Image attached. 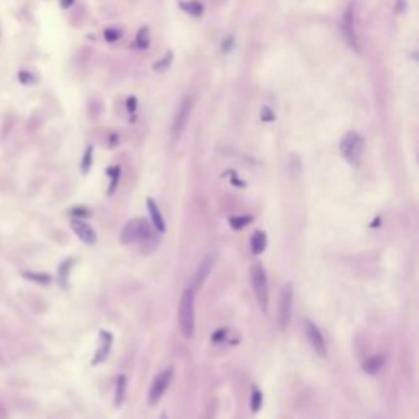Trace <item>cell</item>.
Returning <instances> with one entry per match:
<instances>
[{
	"mask_svg": "<svg viewBox=\"0 0 419 419\" xmlns=\"http://www.w3.org/2000/svg\"><path fill=\"white\" fill-rule=\"evenodd\" d=\"M179 327L185 338H192L195 331V295L192 288H185L179 301Z\"/></svg>",
	"mask_w": 419,
	"mask_h": 419,
	"instance_id": "1",
	"label": "cell"
},
{
	"mask_svg": "<svg viewBox=\"0 0 419 419\" xmlns=\"http://www.w3.org/2000/svg\"><path fill=\"white\" fill-rule=\"evenodd\" d=\"M250 282H252L259 306L262 311H267L269 308V283H267V274L261 264H254L250 267Z\"/></svg>",
	"mask_w": 419,
	"mask_h": 419,
	"instance_id": "4",
	"label": "cell"
},
{
	"mask_svg": "<svg viewBox=\"0 0 419 419\" xmlns=\"http://www.w3.org/2000/svg\"><path fill=\"white\" fill-rule=\"evenodd\" d=\"M180 7L184 8L185 12H187V14H190V15H193V16H200L202 14H203V7L200 5V3H197V2H188V3H180Z\"/></svg>",
	"mask_w": 419,
	"mask_h": 419,
	"instance_id": "23",
	"label": "cell"
},
{
	"mask_svg": "<svg viewBox=\"0 0 419 419\" xmlns=\"http://www.w3.org/2000/svg\"><path fill=\"white\" fill-rule=\"evenodd\" d=\"M339 151L351 166H358L362 161V154H364V138L356 131L345 133L341 140Z\"/></svg>",
	"mask_w": 419,
	"mask_h": 419,
	"instance_id": "2",
	"label": "cell"
},
{
	"mask_svg": "<svg viewBox=\"0 0 419 419\" xmlns=\"http://www.w3.org/2000/svg\"><path fill=\"white\" fill-rule=\"evenodd\" d=\"M151 237V226L146 219L136 218L124 224L120 241L122 244H135L140 241H148Z\"/></svg>",
	"mask_w": 419,
	"mask_h": 419,
	"instance_id": "3",
	"label": "cell"
},
{
	"mask_svg": "<svg viewBox=\"0 0 419 419\" xmlns=\"http://www.w3.org/2000/svg\"><path fill=\"white\" fill-rule=\"evenodd\" d=\"M120 167H110L109 169V175L111 177V182H110V187H109V193H113L116 185H118V180H120Z\"/></svg>",
	"mask_w": 419,
	"mask_h": 419,
	"instance_id": "26",
	"label": "cell"
},
{
	"mask_svg": "<svg viewBox=\"0 0 419 419\" xmlns=\"http://www.w3.org/2000/svg\"><path fill=\"white\" fill-rule=\"evenodd\" d=\"M126 390H128V380L124 375H120L118 380H116V388H115V406L116 408H120V406L124 403Z\"/></svg>",
	"mask_w": 419,
	"mask_h": 419,
	"instance_id": "16",
	"label": "cell"
},
{
	"mask_svg": "<svg viewBox=\"0 0 419 419\" xmlns=\"http://www.w3.org/2000/svg\"><path fill=\"white\" fill-rule=\"evenodd\" d=\"M136 45L138 47H148L149 45V30L148 28H141L138 31V36H136Z\"/></svg>",
	"mask_w": 419,
	"mask_h": 419,
	"instance_id": "25",
	"label": "cell"
},
{
	"mask_svg": "<svg viewBox=\"0 0 419 419\" xmlns=\"http://www.w3.org/2000/svg\"><path fill=\"white\" fill-rule=\"evenodd\" d=\"M148 210H149V215H151V221H153L154 228L157 230L159 233H164L166 231V221H164V217L159 210L157 203H155L153 198H148Z\"/></svg>",
	"mask_w": 419,
	"mask_h": 419,
	"instance_id": "13",
	"label": "cell"
},
{
	"mask_svg": "<svg viewBox=\"0 0 419 419\" xmlns=\"http://www.w3.org/2000/svg\"><path fill=\"white\" fill-rule=\"evenodd\" d=\"M250 221H252V217H248V215H243V217H231L230 219H228L230 226H231L234 231L243 230L246 224H249Z\"/></svg>",
	"mask_w": 419,
	"mask_h": 419,
	"instance_id": "20",
	"label": "cell"
},
{
	"mask_svg": "<svg viewBox=\"0 0 419 419\" xmlns=\"http://www.w3.org/2000/svg\"><path fill=\"white\" fill-rule=\"evenodd\" d=\"M250 250H252V254H256V256H259V254H262L267 248V234L264 231H256L252 236H250Z\"/></svg>",
	"mask_w": 419,
	"mask_h": 419,
	"instance_id": "15",
	"label": "cell"
},
{
	"mask_svg": "<svg viewBox=\"0 0 419 419\" xmlns=\"http://www.w3.org/2000/svg\"><path fill=\"white\" fill-rule=\"evenodd\" d=\"M159 419H167V416H166V414H162V416L159 418Z\"/></svg>",
	"mask_w": 419,
	"mask_h": 419,
	"instance_id": "32",
	"label": "cell"
},
{
	"mask_svg": "<svg viewBox=\"0 0 419 419\" xmlns=\"http://www.w3.org/2000/svg\"><path fill=\"white\" fill-rule=\"evenodd\" d=\"M213 265H215V256H213V254H210V256H206L205 261H203L202 264L198 265L195 275H193V279H192V287L193 288H197V290H198V288H200L202 285L206 282L208 275L211 274ZM193 288H192V290H193Z\"/></svg>",
	"mask_w": 419,
	"mask_h": 419,
	"instance_id": "12",
	"label": "cell"
},
{
	"mask_svg": "<svg viewBox=\"0 0 419 419\" xmlns=\"http://www.w3.org/2000/svg\"><path fill=\"white\" fill-rule=\"evenodd\" d=\"M262 400H264V396H262V393L257 390V388H254L252 393H250V409H252V413H259V409L262 408Z\"/></svg>",
	"mask_w": 419,
	"mask_h": 419,
	"instance_id": "21",
	"label": "cell"
},
{
	"mask_svg": "<svg viewBox=\"0 0 419 419\" xmlns=\"http://www.w3.org/2000/svg\"><path fill=\"white\" fill-rule=\"evenodd\" d=\"M261 116H262V120H264V122H272V120L275 118V115L272 113L270 109H267V107H264V109H262Z\"/></svg>",
	"mask_w": 419,
	"mask_h": 419,
	"instance_id": "28",
	"label": "cell"
},
{
	"mask_svg": "<svg viewBox=\"0 0 419 419\" xmlns=\"http://www.w3.org/2000/svg\"><path fill=\"white\" fill-rule=\"evenodd\" d=\"M71 228H72V231L76 233V236L79 237L82 243H85L89 246H92V244L97 243V233H95L93 228L90 226L89 223H85L84 219L74 218L71 221Z\"/></svg>",
	"mask_w": 419,
	"mask_h": 419,
	"instance_id": "10",
	"label": "cell"
},
{
	"mask_svg": "<svg viewBox=\"0 0 419 419\" xmlns=\"http://www.w3.org/2000/svg\"><path fill=\"white\" fill-rule=\"evenodd\" d=\"M23 277L31 280L34 283H40V285H47L51 283V275L49 274H43V272H23Z\"/></svg>",
	"mask_w": 419,
	"mask_h": 419,
	"instance_id": "17",
	"label": "cell"
},
{
	"mask_svg": "<svg viewBox=\"0 0 419 419\" xmlns=\"http://www.w3.org/2000/svg\"><path fill=\"white\" fill-rule=\"evenodd\" d=\"M292 306H293V285L285 283L280 292L279 310H277V325L280 331H285L290 325L292 319Z\"/></svg>",
	"mask_w": 419,
	"mask_h": 419,
	"instance_id": "5",
	"label": "cell"
},
{
	"mask_svg": "<svg viewBox=\"0 0 419 419\" xmlns=\"http://www.w3.org/2000/svg\"><path fill=\"white\" fill-rule=\"evenodd\" d=\"M192 109H193L192 97H185L184 100L179 103L175 116H174V122H172V136H174V140H179L180 135L185 131V126H187V123H188Z\"/></svg>",
	"mask_w": 419,
	"mask_h": 419,
	"instance_id": "6",
	"label": "cell"
},
{
	"mask_svg": "<svg viewBox=\"0 0 419 419\" xmlns=\"http://www.w3.org/2000/svg\"><path fill=\"white\" fill-rule=\"evenodd\" d=\"M71 267H72V259H67V261H64L62 264L59 265V283H61L62 288H67L69 274H71Z\"/></svg>",
	"mask_w": 419,
	"mask_h": 419,
	"instance_id": "18",
	"label": "cell"
},
{
	"mask_svg": "<svg viewBox=\"0 0 419 419\" xmlns=\"http://www.w3.org/2000/svg\"><path fill=\"white\" fill-rule=\"evenodd\" d=\"M341 30H342V34H344L345 41L349 43V46L354 47V49L358 53V51H360V47H358L356 30H354V5H349L347 10L344 12L342 23H341Z\"/></svg>",
	"mask_w": 419,
	"mask_h": 419,
	"instance_id": "9",
	"label": "cell"
},
{
	"mask_svg": "<svg viewBox=\"0 0 419 419\" xmlns=\"http://www.w3.org/2000/svg\"><path fill=\"white\" fill-rule=\"evenodd\" d=\"M126 103H128V110H129V111H135V110H136V97H129Z\"/></svg>",
	"mask_w": 419,
	"mask_h": 419,
	"instance_id": "29",
	"label": "cell"
},
{
	"mask_svg": "<svg viewBox=\"0 0 419 419\" xmlns=\"http://www.w3.org/2000/svg\"><path fill=\"white\" fill-rule=\"evenodd\" d=\"M72 215H87V210L85 208H74L72 210Z\"/></svg>",
	"mask_w": 419,
	"mask_h": 419,
	"instance_id": "31",
	"label": "cell"
},
{
	"mask_svg": "<svg viewBox=\"0 0 419 419\" xmlns=\"http://www.w3.org/2000/svg\"><path fill=\"white\" fill-rule=\"evenodd\" d=\"M92 161H93V148L92 146H87L84 155H82V162H80L82 174H87V172L90 171V167H92Z\"/></svg>",
	"mask_w": 419,
	"mask_h": 419,
	"instance_id": "19",
	"label": "cell"
},
{
	"mask_svg": "<svg viewBox=\"0 0 419 419\" xmlns=\"http://www.w3.org/2000/svg\"><path fill=\"white\" fill-rule=\"evenodd\" d=\"M103 36H105V40L109 43H113V41H116L120 38V31H118V30H115V28H107L105 33H103Z\"/></svg>",
	"mask_w": 419,
	"mask_h": 419,
	"instance_id": "27",
	"label": "cell"
},
{
	"mask_svg": "<svg viewBox=\"0 0 419 419\" xmlns=\"http://www.w3.org/2000/svg\"><path fill=\"white\" fill-rule=\"evenodd\" d=\"M172 377H174V370L166 369L154 378L153 385H151V388H149V395H148V401H149L151 406L159 403V400L162 398V395L167 391V388H169Z\"/></svg>",
	"mask_w": 419,
	"mask_h": 419,
	"instance_id": "7",
	"label": "cell"
},
{
	"mask_svg": "<svg viewBox=\"0 0 419 419\" xmlns=\"http://www.w3.org/2000/svg\"><path fill=\"white\" fill-rule=\"evenodd\" d=\"M303 331H305L306 339H308V342L311 345V349H313L319 357H325L326 356V342H325V338H323L321 331H319V327L314 325L313 321H310V319H305Z\"/></svg>",
	"mask_w": 419,
	"mask_h": 419,
	"instance_id": "8",
	"label": "cell"
},
{
	"mask_svg": "<svg viewBox=\"0 0 419 419\" xmlns=\"http://www.w3.org/2000/svg\"><path fill=\"white\" fill-rule=\"evenodd\" d=\"M76 0H59V3H61L62 8H71L72 5H74Z\"/></svg>",
	"mask_w": 419,
	"mask_h": 419,
	"instance_id": "30",
	"label": "cell"
},
{
	"mask_svg": "<svg viewBox=\"0 0 419 419\" xmlns=\"http://www.w3.org/2000/svg\"><path fill=\"white\" fill-rule=\"evenodd\" d=\"M383 365H385V356L383 354H377V356L365 358L364 364H362V370L369 375H377L383 369Z\"/></svg>",
	"mask_w": 419,
	"mask_h": 419,
	"instance_id": "14",
	"label": "cell"
},
{
	"mask_svg": "<svg viewBox=\"0 0 419 419\" xmlns=\"http://www.w3.org/2000/svg\"><path fill=\"white\" fill-rule=\"evenodd\" d=\"M111 345H113V334H111L110 331L102 329V331H100V336H98V349H97V354H95V357H93V360H92L93 365H98V364H102L103 360H107V357L110 356Z\"/></svg>",
	"mask_w": 419,
	"mask_h": 419,
	"instance_id": "11",
	"label": "cell"
},
{
	"mask_svg": "<svg viewBox=\"0 0 419 419\" xmlns=\"http://www.w3.org/2000/svg\"><path fill=\"white\" fill-rule=\"evenodd\" d=\"M172 58H174V56H172V53L169 51V53L164 56L161 61H157V62L154 64V71H157V72L167 71V69H169V66H171V62H172Z\"/></svg>",
	"mask_w": 419,
	"mask_h": 419,
	"instance_id": "24",
	"label": "cell"
},
{
	"mask_svg": "<svg viewBox=\"0 0 419 419\" xmlns=\"http://www.w3.org/2000/svg\"><path fill=\"white\" fill-rule=\"evenodd\" d=\"M16 77H18V82H20L21 85H33V84H36V76H34L31 71H27V69H21V71H18Z\"/></svg>",
	"mask_w": 419,
	"mask_h": 419,
	"instance_id": "22",
	"label": "cell"
}]
</instances>
